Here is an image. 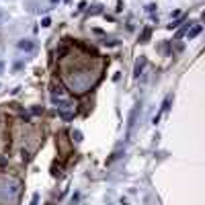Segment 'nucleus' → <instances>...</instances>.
I'll return each instance as SVG.
<instances>
[{"mask_svg": "<svg viewBox=\"0 0 205 205\" xmlns=\"http://www.w3.org/2000/svg\"><path fill=\"white\" fill-rule=\"evenodd\" d=\"M0 70H2V64H0Z\"/></svg>", "mask_w": 205, "mask_h": 205, "instance_id": "5", "label": "nucleus"}, {"mask_svg": "<svg viewBox=\"0 0 205 205\" xmlns=\"http://www.w3.org/2000/svg\"><path fill=\"white\" fill-rule=\"evenodd\" d=\"M51 2H54V4H57V2H60V0H51Z\"/></svg>", "mask_w": 205, "mask_h": 205, "instance_id": "4", "label": "nucleus"}, {"mask_svg": "<svg viewBox=\"0 0 205 205\" xmlns=\"http://www.w3.org/2000/svg\"><path fill=\"white\" fill-rule=\"evenodd\" d=\"M142 66H144V60H142V62H137V66H136V76H139V72H142Z\"/></svg>", "mask_w": 205, "mask_h": 205, "instance_id": "3", "label": "nucleus"}, {"mask_svg": "<svg viewBox=\"0 0 205 205\" xmlns=\"http://www.w3.org/2000/svg\"><path fill=\"white\" fill-rule=\"evenodd\" d=\"M201 31H203V27H201V25H195L193 29L189 31V37H197V35L201 33Z\"/></svg>", "mask_w": 205, "mask_h": 205, "instance_id": "2", "label": "nucleus"}, {"mask_svg": "<svg viewBox=\"0 0 205 205\" xmlns=\"http://www.w3.org/2000/svg\"><path fill=\"white\" fill-rule=\"evenodd\" d=\"M19 49H23V51H33L35 49V43L33 41H19Z\"/></svg>", "mask_w": 205, "mask_h": 205, "instance_id": "1", "label": "nucleus"}]
</instances>
